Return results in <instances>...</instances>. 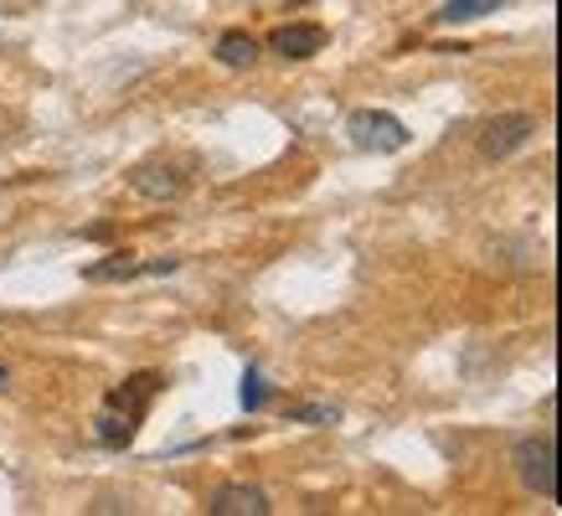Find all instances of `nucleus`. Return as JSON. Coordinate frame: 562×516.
Wrapping results in <instances>:
<instances>
[{
    "label": "nucleus",
    "mask_w": 562,
    "mask_h": 516,
    "mask_svg": "<svg viewBox=\"0 0 562 516\" xmlns=\"http://www.w3.org/2000/svg\"><path fill=\"white\" fill-rule=\"evenodd\" d=\"M155 393H160V378H155V372H135L124 388H114V393L103 397V408H99V445L103 449L135 445L139 418L150 413Z\"/></svg>",
    "instance_id": "obj_1"
},
{
    "label": "nucleus",
    "mask_w": 562,
    "mask_h": 516,
    "mask_svg": "<svg viewBox=\"0 0 562 516\" xmlns=\"http://www.w3.org/2000/svg\"><path fill=\"white\" fill-rule=\"evenodd\" d=\"M516 475H521L527 491L558 501V439H552V434L521 439V445H516Z\"/></svg>",
    "instance_id": "obj_2"
},
{
    "label": "nucleus",
    "mask_w": 562,
    "mask_h": 516,
    "mask_svg": "<svg viewBox=\"0 0 562 516\" xmlns=\"http://www.w3.org/2000/svg\"><path fill=\"white\" fill-rule=\"evenodd\" d=\"M346 135L357 150H372V155H392L408 145V124L397 120V114H382V109H357L351 120H346Z\"/></svg>",
    "instance_id": "obj_3"
},
{
    "label": "nucleus",
    "mask_w": 562,
    "mask_h": 516,
    "mask_svg": "<svg viewBox=\"0 0 562 516\" xmlns=\"http://www.w3.org/2000/svg\"><path fill=\"white\" fill-rule=\"evenodd\" d=\"M531 135H537V120H531V114H495V120L480 130V155L506 160V155H516Z\"/></svg>",
    "instance_id": "obj_4"
},
{
    "label": "nucleus",
    "mask_w": 562,
    "mask_h": 516,
    "mask_svg": "<svg viewBox=\"0 0 562 516\" xmlns=\"http://www.w3.org/2000/svg\"><path fill=\"white\" fill-rule=\"evenodd\" d=\"M139 274H176V258L139 263L135 254H109L103 263H88V269H83L88 284H120V279H139Z\"/></svg>",
    "instance_id": "obj_5"
},
{
    "label": "nucleus",
    "mask_w": 562,
    "mask_h": 516,
    "mask_svg": "<svg viewBox=\"0 0 562 516\" xmlns=\"http://www.w3.org/2000/svg\"><path fill=\"white\" fill-rule=\"evenodd\" d=\"M206 512L212 516H269V491H258V485H217L212 501H206Z\"/></svg>",
    "instance_id": "obj_6"
},
{
    "label": "nucleus",
    "mask_w": 562,
    "mask_h": 516,
    "mask_svg": "<svg viewBox=\"0 0 562 516\" xmlns=\"http://www.w3.org/2000/svg\"><path fill=\"white\" fill-rule=\"evenodd\" d=\"M321 47H325V26H315V21H290V26H279V32L269 36V52L290 57V63H305V57H315Z\"/></svg>",
    "instance_id": "obj_7"
},
{
    "label": "nucleus",
    "mask_w": 562,
    "mask_h": 516,
    "mask_svg": "<svg viewBox=\"0 0 562 516\" xmlns=\"http://www.w3.org/2000/svg\"><path fill=\"white\" fill-rule=\"evenodd\" d=\"M130 187H135L139 197H150V202H176V197L187 191V176L176 171V166H139V171L130 176Z\"/></svg>",
    "instance_id": "obj_8"
},
{
    "label": "nucleus",
    "mask_w": 562,
    "mask_h": 516,
    "mask_svg": "<svg viewBox=\"0 0 562 516\" xmlns=\"http://www.w3.org/2000/svg\"><path fill=\"white\" fill-rule=\"evenodd\" d=\"M258 36H248V32H222L217 36V63L222 68H254L258 63Z\"/></svg>",
    "instance_id": "obj_9"
},
{
    "label": "nucleus",
    "mask_w": 562,
    "mask_h": 516,
    "mask_svg": "<svg viewBox=\"0 0 562 516\" xmlns=\"http://www.w3.org/2000/svg\"><path fill=\"white\" fill-rule=\"evenodd\" d=\"M506 0H449L439 11V21L443 26H470V21H480V16H491V11H501Z\"/></svg>",
    "instance_id": "obj_10"
},
{
    "label": "nucleus",
    "mask_w": 562,
    "mask_h": 516,
    "mask_svg": "<svg viewBox=\"0 0 562 516\" xmlns=\"http://www.w3.org/2000/svg\"><path fill=\"white\" fill-rule=\"evenodd\" d=\"M263 403H269V388H263V378H258L254 367H248V372H243V408L258 413Z\"/></svg>",
    "instance_id": "obj_11"
},
{
    "label": "nucleus",
    "mask_w": 562,
    "mask_h": 516,
    "mask_svg": "<svg viewBox=\"0 0 562 516\" xmlns=\"http://www.w3.org/2000/svg\"><path fill=\"white\" fill-rule=\"evenodd\" d=\"M290 418H300V424H336V408H330V403H305V408H294Z\"/></svg>",
    "instance_id": "obj_12"
},
{
    "label": "nucleus",
    "mask_w": 562,
    "mask_h": 516,
    "mask_svg": "<svg viewBox=\"0 0 562 516\" xmlns=\"http://www.w3.org/2000/svg\"><path fill=\"white\" fill-rule=\"evenodd\" d=\"M5 382H11V372H5V367H0V388H5Z\"/></svg>",
    "instance_id": "obj_13"
}]
</instances>
